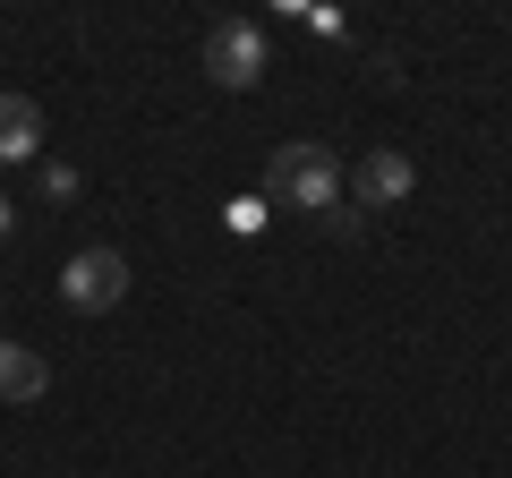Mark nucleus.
Listing matches in <instances>:
<instances>
[{
	"instance_id": "f257e3e1",
	"label": "nucleus",
	"mask_w": 512,
	"mask_h": 478,
	"mask_svg": "<svg viewBox=\"0 0 512 478\" xmlns=\"http://www.w3.org/2000/svg\"><path fill=\"white\" fill-rule=\"evenodd\" d=\"M265 197L299 205V214L342 205V163H333V146H274V163H265Z\"/></svg>"
},
{
	"instance_id": "f03ea898",
	"label": "nucleus",
	"mask_w": 512,
	"mask_h": 478,
	"mask_svg": "<svg viewBox=\"0 0 512 478\" xmlns=\"http://www.w3.org/2000/svg\"><path fill=\"white\" fill-rule=\"evenodd\" d=\"M60 299H69L77 316H103L128 299V257L120 248H77L69 265H60Z\"/></svg>"
},
{
	"instance_id": "7ed1b4c3",
	"label": "nucleus",
	"mask_w": 512,
	"mask_h": 478,
	"mask_svg": "<svg viewBox=\"0 0 512 478\" xmlns=\"http://www.w3.org/2000/svg\"><path fill=\"white\" fill-rule=\"evenodd\" d=\"M205 77H214L222 94H248L256 77H265V35H256L248 18H222L214 35H205Z\"/></svg>"
},
{
	"instance_id": "20e7f679",
	"label": "nucleus",
	"mask_w": 512,
	"mask_h": 478,
	"mask_svg": "<svg viewBox=\"0 0 512 478\" xmlns=\"http://www.w3.org/2000/svg\"><path fill=\"white\" fill-rule=\"evenodd\" d=\"M410 188H419V171H410V154H393V146H367L359 171H350V197L376 205V214H384V205H402Z\"/></svg>"
},
{
	"instance_id": "39448f33",
	"label": "nucleus",
	"mask_w": 512,
	"mask_h": 478,
	"mask_svg": "<svg viewBox=\"0 0 512 478\" xmlns=\"http://www.w3.org/2000/svg\"><path fill=\"white\" fill-rule=\"evenodd\" d=\"M43 393H52V368H43V350L0 342V402H9V410H26V402H43Z\"/></svg>"
},
{
	"instance_id": "423d86ee",
	"label": "nucleus",
	"mask_w": 512,
	"mask_h": 478,
	"mask_svg": "<svg viewBox=\"0 0 512 478\" xmlns=\"http://www.w3.org/2000/svg\"><path fill=\"white\" fill-rule=\"evenodd\" d=\"M35 146H43V103L0 94V163H35Z\"/></svg>"
},
{
	"instance_id": "0eeeda50",
	"label": "nucleus",
	"mask_w": 512,
	"mask_h": 478,
	"mask_svg": "<svg viewBox=\"0 0 512 478\" xmlns=\"http://www.w3.org/2000/svg\"><path fill=\"white\" fill-rule=\"evenodd\" d=\"M35 188H43V205H69V197H77V171H69V163H43Z\"/></svg>"
},
{
	"instance_id": "6e6552de",
	"label": "nucleus",
	"mask_w": 512,
	"mask_h": 478,
	"mask_svg": "<svg viewBox=\"0 0 512 478\" xmlns=\"http://www.w3.org/2000/svg\"><path fill=\"white\" fill-rule=\"evenodd\" d=\"M9 222H18V214H9V197H0V239H9Z\"/></svg>"
}]
</instances>
